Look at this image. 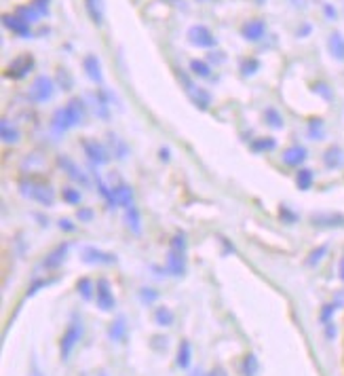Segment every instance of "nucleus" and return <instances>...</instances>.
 I'll return each instance as SVG.
<instances>
[{
	"mask_svg": "<svg viewBox=\"0 0 344 376\" xmlns=\"http://www.w3.org/2000/svg\"><path fill=\"white\" fill-rule=\"evenodd\" d=\"M87 117V104L80 98H72L64 108H58L53 119H51V127L58 133H64L72 127H76L78 123H83Z\"/></svg>",
	"mask_w": 344,
	"mask_h": 376,
	"instance_id": "obj_1",
	"label": "nucleus"
},
{
	"mask_svg": "<svg viewBox=\"0 0 344 376\" xmlns=\"http://www.w3.org/2000/svg\"><path fill=\"white\" fill-rule=\"evenodd\" d=\"M19 193L30 199V201H36L44 207H51L55 203V191L53 186L40 180V178H22L19 180Z\"/></svg>",
	"mask_w": 344,
	"mask_h": 376,
	"instance_id": "obj_2",
	"label": "nucleus"
},
{
	"mask_svg": "<svg viewBox=\"0 0 344 376\" xmlns=\"http://www.w3.org/2000/svg\"><path fill=\"white\" fill-rule=\"evenodd\" d=\"M80 339H83V321L74 315L72 321H70L68 327H66L62 341H60V355H62L64 361L72 355V351L76 349V345L80 343Z\"/></svg>",
	"mask_w": 344,
	"mask_h": 376,
	"instance_id": "obj_3",
	"label": "nucleus"
},
{
	"mask_svg": "<svg viewBox=\"0 0 344 376\" xmlns=\"http://www.w3.org/2000/svg\"><path fill=\"white\" fill-rule=\"evenodd\" d=\"M95 302H97V309L104 311V313H110L117 307L114 292H112L110 281L106 277L97 279V284H95Z\"/></svg>",
	"mask_w": 344,
	"mask_h": 376,
	"instance_id": "obj_4",
	"label": "nucleus"
},
{
	"mask_svg": "<svg viewBox=\"0 0 344 376\" xmlns=\"http://www.w3.org/2000/svg\"><path fill=\"white\" fill-rule=\"evenodd\" d=\"M53 93H55V85H53L51 78H49V76H36L34 83H32V87H30L28 98H30V102L40 104V102H49V100H51Z\"/></svg>",
	"mask_w": 344,
	"mask_h": 376,
	"instance_id": "obj_5",
	"label": "nucleus"
},
{
	"mask_svg": "<svg viewBox=\"0 0 344 376\" xmlns=\"http://www.w3.org/2000/svg\"><path fill=\"white\" fill-rule=\"evenodd\" d=\"M83 151L93 165H106L110 161V151L97 139H83Z\"/></svg>",
	"mask_w": 344,
	"mask_h": 376,
	"instance_id": "obj_6",
	"label": "nucleus"
},
{
	"mask_svg": "<svg viewBox=\"0 0 344 376\" xmlns=\"http://www.w3.org/2000/svg\"><path fill=\"white\" fill-rule=\"evenodd\" d=\"M34 58L30 53H24L19 58H15L11 64H9V70L5 72L7 78H13V80H22L24 76H28L32 70H34Z\"/></svg>",
	"mask_w": 344,
	"mask_h": 376,
	"instance_id": "obj_7",
	"label": "nucleus"
},
{
	"mask_svg": "<svg viewBox=\"0 0 344 376\" xmlns=\"http://www.w3.org/2000/svg\"><path fill=\"white\" fill-rule=\"evenodd\" d=\"M188 40L190 44L199 46V49H212V46H216V36L205 26H192L188 30Z\"/></svg>",
	"mask_w": 344,
	"mask_h": 376,
	"instance_id": "obj_8",
	"label": "nucleus"
},
{
	"mask_svg": "<svg viewBox=\"0 0 344 376\" xmlns=\"http://www.w3.org/2000/svg\"><path fill=\"white\" fill-rule=\"evenodd\" d=\"M311 224L317 228H342L344 226V214L338 212H321L311 216Z\"/></svg>",
	"mask_w": 344,
	"mask_h": 376,
	"instance_id": "obj_9",
	"label": "nucleus"
},
{
	"mask_svg": "<svg viewBox=\"0 0 344 376\" xmlns=\"http://www.w3.org/2000/svg\"><path fill=\"white\" fill-rule=\"evenodd\" d=\"M80 258H83V262H87V264H114V262H117V256H114V254L104 252V250H97V248H93V246L85 248L83 254H80Z\"/></svg>",
	"mask_w": 344,
	"mask_h": 376,
	"instance_id": "obj_10",
	"label": "nucleus"
},
{
	"mask_svg": "<svg viewBox=\"0 0 344 376\" xmlns=\"http://www.w3.org/2000/svg\"><path fill=\"white\" fill-rule=\"evenodd\" d=\"M167 273L171 277H182L186 273V252L182 250H169L167 254Z\"/></svg>",
	"mask_w": 344,
	"mask_h": 376,
	"instance_id": "obj_11",
	"label": "nucleus"
},
{
	"mask_svg": "<svg viewBox=\"0 0 344 376\" xmlns=\"http://www.w3.org/2000/svg\"><path fill=\"white\" fill-rule=\"evenodd\" d=\"M3 24L7 30H11L15 36H22V38H30L32 36V30H30V24L26 19H22L19 15H3Z\"/></svg>",
	"mask_w": 344,
	"mask_h": 376,
	"instance_id": "obj_12",
	"label": "nucleus"
},
{
	"mask_svg": "<svg viewBox=\"0 0 344 376\" xmlns=\"http://www.w3.org/2000/svg\"><path fill=\"white\" fill-rule=\"evenodd\" d=\"M241 34L245 40H250V42H258L264 38L266 34V24L262 19H250L248 24H243L241 28Z\"/></svg>",
	"mask_w": 344,
	"mask_h": 376,
	"instance_id": "obj_13",
	"label": "nucleus"
},
{
	"mask_svg": "<svg viewBox=\"0 0 344 376\" xmlns=\"http://www.w3.org/2000/svg\"><path fill=\"white\" fill-rule=\"evenodd\" d=\"M68 252H70V243H68V241H66V243H60L51 254H49V256L44 258L42 266H44L46 271H55V268H60V266L66 262Z\"/></svg>",
	"mask_w": 344,
	"mask_h": 376,
	"instance_id": "obj_14",
	"label": "nucleus"
},
{
	"mask_svg": "<svg viewBox=\"0 0 344 376\" xmlns=\"http://www.w3.org/2000/svg\"><path fill=\"white\" fill-rule=\"evenodd\" d=\"M307 157H309L307 148L300 146V144H296V146L285 148V153H283V163H285L287 167H300V165L307 161Z\"/></svg>",
	"mask_w": 344,
	"mask_h": 376,
	"instance_id": "obj_15",
	"label": "nucleus"
},
{
	"mask_svg": "<svg viewBox=\"0 0 344 376\" xmlns=\"http://www.w3.org/2000/svg\"><path fill=\"white\" fill-rule=\"evenodd\" d=\"M58 165L66 171V176L70 178V180H74V182H78V184H87V176H85V171H80L78 169V165L72 161V159H68V157H58Z\"/></svg>",
	"mask_w": 344,
	"mask_h": 376,
	"instance_id": "obj_16",
	"label": "nucleus"
},
{
	"mask_svg": "<svg viewBox=\"0 0 344 376\" xmlns=\"http://www.w3.org/2000/svg\"><path fill=\"white\" fill-rule=\"evenodd\" d=\"M323 165L327 169H340L344 167V151L340 146H329L323 153Z\"/></svg>",
	"mask_w": 344,
	"mask_h": 376,
	"instance_id": "obj_17",
	"label": "nucleus"
},
{
	"mask_svg": "<svg viewBox=\"0 0 344 376\" xmlns=\"http://www.w3.org/2000/svg\"><path fill=\"white\" fill-rule=\"evenodd\" d=\"M112 195H114V203L121 205V207H131L133 205V191H131V186L127 184H117L112 188Z\"/></svg>",
	"mask_w": 344,
	"mask_h": 376,
	"instance_id": "obj_18",
	"label": "nucleus"
},
{
	"mask_svg": "<svg viewBox=\"0 0 344 376\" xmlns=\"http://www.w3.org/2000/svg\"><path fill=\"white\" fill-rule=\"evenodd\" d=\"M108 339L112 343H125V339H127V321H125V317H117L108 325Z\"/></svg>",
	"mask_w": 344,
	"mask_h": 376,
	"instance_id": "obj_19",
	"label": "nucleus"
},
{
	"mask_svg": "<svg viewBox=\"0 0 344 376\" xmlns=\"http://www.w3.org/2000/svg\"><path fill=\"white\" fill-rule=\"evenodd\" d=\"M327 49L332 53L334 60L338 62H344V36L340 32H334L329 38H327Z\"/></svg>",
	"mask_w": 344,
	"mask_h": 376,
	"instance_id": "obj_20",
	"label": "nucleus"
},
{
	"mask_svg": "<svg viewBox=\"0 0 344 376\" xmlns=\"http://www.w3.org/2000/svg\"><path fill=\"white\" fill-rule=\"evenodd\" d=\"M83 66H85V72H87V76L93 80V83H102V66H100V60H97L95 55H87L85 58V62H83Z\"/></svg>",
	"mask_w": 344,
	"mask_h": 376,
	"instance_id": "obj_21",
	"label": "nucleus"
},
{
	"mask_svg": "<svg viewBox=\"0 0 344 376\" xmlns=\"http://www.w3.org/2000/svg\"><path fill=\"white\" fill-rule=\"evenodd\" d=\"M190 98H192V104L199 108V110H209V104H212V96L205 91V89H199V87H192L190 91Z\"/></svg>",
	"mask_w": 344,
	"mask_h": 376,
	"instance_id": "obj_22",
	"label": "nucleus"
},
{
	"mask_svg": "<svg viewBox=\"0 0 344 376\" xmlns=\"http://www.w3.org/2000/svg\"><path fill=\"white\" fill-rule=\"evenodd\" d=\"M190 361H192V347H190V343H188V341H182V343L178 345L175 364H178V368L188 370V368H190Z\"/></svg>",
	"mask_w": 344,
	"mask_h": 376,
	"instance_id": "obj_23",
	"label": "nucleus"
},
{
	"mask_svg": "<svg viewBox=\"0 0 344 376\" xmlns=\"http://www.w3.org/2000/svg\"><path fill=\"white\" fill-rule=\"evenodd\" d=\"M260 370V361L254 353H248L241 361V376H258Z\"/></svg>",
	"mask_w": 344,
	"mask_h": 376,
	"instance_id": "obj_24",
	"label": "nucleus"
},
{
	"mask_svg": "<svg viewBox=\"0 0 344 376\" xmlns=\"http://www.w3.org/2000/svg\"><path fill=\"white\" fill-rule=\"evenodd\" d=\"M76 292L83 300H93L95 298V284L89 277H80L76 281Z\"/></svg>",
	"mask_w": 344,
	"mask_h": 376,
	"instance_id": "obj_25",
	"label": "nucleus"
},
{
	"mask_svg": "<svg viewBox=\"0 0 344 376\" xmlns=\"http://www.w3.org/2000/svg\"><path fill=\"white\" fill-rule=\"evenodd\" d=\"M313 182H315L313 169L300 167V169L296 171V186L300 188V191H311V188H313Z\"/></svg>",
	"mask_w": 344,
	"mask_h": 376,
	"instance_id": "obj_26",
	"label": "nucleus"
},
{
	"mask_svg": "<svg viewBox=\"0 0 344 376\" xmlns=\"http://www.w3.org/2000/svg\"><path fill=\"white\" fill-rule=\"evenodd\" d=\"M85 7L91 15V19L97 24V26H102L104 24V9H102V0H85Z\"/></svg>",
	"mask_w": 344,
	"mask_h": 376,
	"instance_id": "obj_27",
	"label": "nucleus"
},
{
	"mask_svg": "<svg viewBox=\"0 0 344 376\" xmlns=\"http://www.w3.org/2000/svg\"><path fill=\"white\" fill-rule=\"evenodd\" d=\"M155 321H157V325L167 327V325H173L175 315H173V311H171L169 307H157V311H155Z\"/></svg>",
	"mask_w": 344,
	"mask_h": 376,
	"instance_id": "obj_28",
	"label": "nucleus"
},
{
	"mask_svg": "<svg viewBox=\"0 0 344 376\" xmlns=\"http://www.w3.org/2000/svg\"><path fill=\"white\" fill-rule=\"evenodd\" d=\"M0 137H3L5 144H15L19 139V131L15 127H11L9 121H3L0 123Z\"/></svg>",
	"mask_w": 344,
	"mask_h": 376,
	"instance_id": "obj_29",
	"label": "nucleus"
},
{
	"mask_svg": "<svg viewBox=\"0 0 344 376\" xmlns=\"http://www.w3.org/2000/svg\"><path fill=\"white\" fill-rule=\"evenodd\" d=\"M250 146H252L254 153L260 155V153H270V151H275V148H277V142H275V137H256Z\"/></svg>",
	"mask_w": 344,
	"mask_h": 376,
	"instance_id": "obj_30",
	"label": "nucleus"
},
{
	"mask_svg": "<svg viewBox=\"0 0 344 376\" xmlns=\"http://www.w3.org/2000/svg\"><path fill=\"white\" fill-rule=\"evenodd\" d=\"M125 222H127V226H129L133 232H139V230H141V218H139V210H137L135 205H131V207L125 210Z\"/></svg>",
	"mask_w": 344,
	"mask_h": 376,
	"instance_id": "obj_31",
	"label": "nucleus"
},
{
	"mask_svg": "<svg viewBox=\"0 0 344 376\" xmlns=\"http://www.w3.org/2000/svg\"><path fill=\"white\" fill-rule=\"evenodd\" d=\"M190 70H192L194 76H199V78H209L212 76V68L203 60H192L190 62Z\"/></svg>",
	"mask_w": 344,
	"mask_h": 376,
	"instance_id": "obj_32",
	"label": "nucleus"
},
{
	"mask_svg": "<svg viewBox=\"0 0 344 376\" xmlns=\"http://www.w3.org/2000/svg\"><path fill=\"white\" fill-rule=\"evenodd\" d=\"M108 142H110V151L117 155V159H125V157H127V146H125V142H123L119 135L110 133V135H108Z\"/></svg>",
	"mask_w": 344,
	"mask_h": 376,
	"instance_id": "obj_33",
	"label": "nucleus"
},
{
	"mask_svg": "<svg viewBox=\"0 0 344 376\" xmlns=\"http://www.w3.org/2000/svg\"><path fill=\"white\" fill-rule=\"evenodd\" d=\"M309 137L311 139H323L325 137V123L321 119L309 121Z\"/></svg>",
	"mask_w": 344,
	"mask_h": 376,
	"instance_id": "obj_34",
	"label": "nucleus"
},
{
	"mask_svg": "<svg viewBox=\"0 0 344 376\" xmlns=\"http://www.w3.org/2000/svg\"><path fill=\"white\" fill-rule=\"evenodd\" d=\"M264 121H266V125H268V127H273V129H283V125H285L283 117H281V114H279V110H275V108H266V112H264Z\"/></svg>",
	"mask_w": 344,
	"mask_h": 376,
	"instance_id": "obj_35",
	"label": "nucleus"
},
{
	"mask_svg": "<svg viewBox=\"0 0 344 376\" xmlns=\"http://www.w3.org/2000/svg\"><path fill=\"white\" fill-rule=\"evenodd\" d=\"M336 309H338V305H336V302H327V305H323V309H321V313H319V321H321V325H323V327L332 323Z\"/></svg>",
	"mask_w": 344,
	"mask_h": 376,
	"instance_id": "obj_36",
	"label": "nucleus"
},
{
	"mask_svg": "<svg viewBox=\"0 0 344 376\" xmlns=\"http://www.w3.org/2000/svg\"><path fill=\"white\" fill-rule=\"evenodd\" d=\"M139 300H141V305L150 307V305H155L159 300V292L155 288H141L139 290Z\"/></svg>",
	"mask_w": 344,
	"mask_h": 376,
	"instance_id": "obj_37",
	"label": "nucleus"
},
{
	"mask_svg": "<svg viewBox=\"0 0 344 376\" xmlns=\"http://www.w3.org/2000/svg\"><path fill=\"white\" fill-rule=\"evenodd\" d=\"M258 68H260V62H258L256 58H248V60H243V62H241V74H243V76H252V74H256Z\"/></svg>",
	"mask_w": 344,
	"mask_h": 376,
	"instance_id": "obj_38",
	"label": "nucleus"
},
{
	"mask_svg": "<svg viewBox=\"0 0 344 376\" xmlns=\"http://www.w3.org/2000/svg\"><path fill=\"white\" fill-rule=\"evenodd\" d=\"M55 284V279H36L34 284L28 288V292H26V296L30 298V296H34V294H38L40 290H44V288H49V286H53Z\"/></svg>",
	"mask_w": 344,
	"mask_h": 376,
	"instance_id": "obj_39",
	"label": "nucleus"
},
{
	"mask_svg": "<svg viewBox=\"0 0 344 376\" xmlns=\"http://www.w3.org/2000/svg\"><path fill=\"white\" fill-rule=\"evenodd\" d=\"M17 15L22 17V19H26L28 24H32V22H38L40 19V13L30 5V7H19L17 9Z\"/></svg>",
	"mask_w": 344,
	"mask_h": 376,
	"instance_id": "obj_40",
	"label": "nucleus"
},
{
	"mask_svg": "<svg viewBox=\"0 0 344 376\" xmlns=\"http://www.w3.org/2000/svg\"><path fill=\"white\" fill-rule=\"evenodd\" d=\"M327 254V246H319V248H315L311 254H309V258H307V264L309 266H317L321 260H323V256Z\"/></svg>",
	"mask_w": 344,
	"mask_h": 376,
	"instance_id": "obj_41",
	"label": "nucleus"
},
{
	"mask_svg": "<svg viewBox=\"0 0 344 376\" xmlns=\"http://www.w3.org/2000/svg\"><path fill=\"white\" fill-rule=\"evenodd\" d=\"M62 199L68 203V205H78L80 203V193L76 191V188H64V191H62Z\"/></svg>",
	"mask_w": 344,
	"mask_h": 376,
	"instance_id": "obj_42",
	"label": "nucleus"
},
{
	"mask_svg": "<svg viewBox=\"0 0 344 376\" xmlns=\"http://www.w3.org/2000/svg\"><path fill=\"white\" fill-rule=\"evenodd\" d=\"M279 216H281V220L287 222V224H296V222H298V214H296V212H291L287 205H283V207L279 210Z\"/></svg>",
	"mask_w": 344,
	"mask_h": 376,
	"instance_id": "obj_43",
	"label": "nucleus"
},
{
	"mask_svg": "<svg viewBox=\"0 0 344 376\" xmlns=\"http://www.w3.org/2000/svg\"><path fill=\"white\" fill-rule=\"evenodd\" d=\"M171 248H173V250H182V252H186V248H188L186 234H182V232L173 234V239H171Z\"/></svg>",
	"mask_w": 344,
	"mask_h": 376,
	"instance_id": "obj_44",
	"label": "nucleus"
},
{
	"mask_svg": "<svg viewBox=\"0 0 344 376\" xmlns=\"http://www.w3.org/2000/svg\"><path fill=\"white\" fill-rule=\"evenodd\" d=\"M95 112L100 114L102 119H108V102H106L102 96H97V102H95Z\"/></svg>",
	"mask_w": 344,
	"mask_h": 376,
	"instance_id": "obj_45",
	"label": "nucleus"
},
{
	"mask_svg": "<svg viewBox=\"0 0 344 376\" xmlns=\"http://www.w3.org/2000/svg\"><path fill=\"white\" fill-rule=\"evenodd\" d=\"M49 3H51V0H32V7L40 13V17H44L49 15Z\"/></svg>",
	"mask_w": 344,
	"mask_h": 376,
	"instance_id": "obj_46",
	"label": "nucleus"
},
{
	"mask_svg": "<svg viewBox=\"0 0 344 376\" xmlns=\"http://www.w3.org/2000/svg\"><path fill=\"white\" fill-rule=\"evenodd\" d=\"M58 80H60V85L64 87V89H72V76H70V72L68 70H60L58 72Z\"/></svg>",
	"mask_w": 344,
	"mask_h": 376,
	"instance_id": "obj_47",
	"label": "nucleus"
},
{
	"mask_svg": "<svg viewBox=\"0 0 344 376\" xmlns=\"http://www.w3.org/2000/svg\"><path fill=\"white\" fill-rule=\"evenodd\" d=\"M150 345H153V349H155V351H167V347H169V339H167V336H155Z\"/></svg>",
	"mask_w": 344,
	"mask_h": 376,
	"instance_id": "obj_48",
	"label": "nucleus"
},
{
	"mask_svg": "<svg viewBox=\"0 0 344 376\" xmlns=\"http://www.w3.org/2000/svg\"><path fill=\"white\" fill-rule=\"evenodd\" d=\"M76 218H78L80 222H91V220H93V212H91L89 207H80V210L76 212Z\"/></svg>",
	"mask_w": 344,
	"mask_h": 376,
	"instance_id": "obj_49",
	"label": "nucleus"
},
{
	"mask_svg": "<svg viewBox=\"0 0 344 376\" xmlns=\"http://www.w3.org/2000/svg\"><path fill=\"white\" fill-rule=\"evenodd\" d=\"M315 91H319V93H321V96H323V98H327V100L332 98V93L327 91V85H323V83L315 85Z\"/></svg>",
	"mask_w": 344,
	"mask_h": 376,
	"instance_id": "obj_50",
	"label": "nucleus"
},
{
	"mask_svg": "<svg viewBox=\"0 0 344 376\" xmlns=\"http://www.w3.org/2000/svg\"><path fill=\"white\" fill-rule=\"evenodd\" d=\"M207 376H228V372H226V370H224L222 366H216V368H214V370H212V372H209Z\"/></svg>",
	"mask_w": 344,
	"mask_h": 376,
	"instance_id": "obj_51",
	"label": "nucleus"
},
{
	"mask_svg": "<svg viewBox=\"0 0 344 376\" xmlns=\"http://www.w3.org/2000/svg\"><path fill=\"white\" fill-rule=\"evenodd\" d=\"M60 228H62V230H74V224H70V220H62V222H60Z\"/></svg>",
	"mask_w": 344,
	"mask_h": 376,
	"instance_id": "obj_52",
	"label": "nucleus"
},
{
	"mask_svg": "<svg viewBox=\"0 0 344 376\" xmlns=\"http://www.w3.org/2000/svg\"><path fill=\"white\" fill-rule=\"evenodd\" d=\"M338 275H340V279L344 281V254H342V258H340V264H338Z\"/></svg>",
	"mask_w": 344,
	"mask_h": 376,
	"instance_id": "obj_53",
	"label": "nucleus"
},
{
	"mask_svg": "<svg viewBox=\"0 0 344 376\" xmlns=\"http://www.w3.org/2000/svg\"><path fill=\"white\" fill-rule=\"evenodd\" d=\"M188 376H207V374H205L203 370H192V372H190Z\"/></svg>",
	"mask_w": 344,
	"mask_h": 376,
	"instance_id": "obj_54",
	"label": "nucleus"
},
{
	"mask_svg": "<svg viewBox=\"0 0 344 376\" xmlns=\"http://www.w3.org/2000/svg\"><path fill=\"white\" fill-rule=\"evenodd\" d=\"M161 159H163V161L169 159V151H167V148H161Z\"/></svg>",
	"mask_w": 344,
	"mask_h": 376,
	"instance_id": "obj_55",
	"label": "nucleus"
},
{
	"mask_svg": "<svg viewBox=\"0 0 344 376\" xmlns=\"http://www.w3.org/2000/svg\"><path fill=\"white\" fill-rule=\"evenodd\" d=\"M325 13H327V15H329V17H332V19H334V17H336V11H334V9H332V7H325Z\"/></svg>",
	"mask_w": 344,
	"mask_h": 376,
	"instance_id": "obj_56",
	"label": "nucleus"
},
{
	"mask_svg": "<svg viewBox=\"0 0 344 376\" xmlns=\"http://www.w3.org/2000/svg\"><path fill=\"white\" fill-rule=\"evenodd\" d=\"M97 376H108V374H106V372H100V374H97Z\"/></svg>",
	"mask_w": 344,
	"mask_h": 376,
	"instance_id": "obj_57",
	"label": "nucleus"
}]
</instances>
